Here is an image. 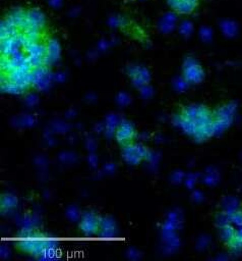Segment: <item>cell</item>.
Listing matches in <instances>:
<instances>
[{
  "label": "cell",
  "mask_w": 242,
  "mask_h": 261,
  "mask_svg": "<svg viewBox=\"0 0 242 261\" xmlns=\"http://www.w3.org/2000/svg\"><path fill=\"white\" fill-rule=\"evenodd\" d=\"M128 72L132 81V84L135 87L142 88L144 86L149 85L151 81V75L146 69L141 67H130L129 68Z\"/></svg>",
  "instance_id": "52a82bcc"
},
{
  "label": "cell",
  "mask_w": 242,
  "mask_h": 261,
  "mask_svg": "<svg viewBox=\"0 0 242 261\" xmlns=\"http://www.w3.org/2000/svg\"><path fill=\"white\" fill-rule=\"evenodd\" d=\"M115 139L121 145H128L132 143L135 138V129L133 124L128 121H121L115 131Z\"/></svg>",
  "instance_id": "8992f818"
},
{
  "label": "cell",
  "mask_w": 242,
  "mask_h": 261,
  "mask_svg": "<svg viewBox=\"0 0 242 261\" xmlns=\"http://www.w3.org/2000/svg\"><path fill=\"white\" fill-rule=\"evenodd\" d=\"M16 246L23 252L39 257L47 249H55L57 244L45 234L36 232L33 228H24L18 234Z\"/></svg>",
  "instance_id": "7a4b0ae2"
},
{
  "label": "cell",
  "mask_w": 242,
  "mask_h": 261,
  "mask_svg": "<svg viewBox=\"0 0 242 261\" xmlns=\"http://www.w3.org/2000/svg\"><path fill=\"white\" fill-rule=\"evenodd\" d=\"M187 1H192V2H194V3H197L198 0H187Z\"/></svg>",
  "instance_id": "8fae6325"
},
{
  "label": "cell",
  "mask_w": 242,
  "mask_h": 261,
  "mask_svg": "<svg viewBox=\"0 0 242 261\" xmlns=\"http://www.w3.org/2000/svg\"><path fill=\"white\" fill-rule=\"evenodd\" d=\"M121 155L124 161L131 165H138L143 160L150 158L151 152L143 144L132 142L122 146Z\"/></svg>",
  "instance_id": "3957f363"
},
{
  "label": "cell",
  "mask_w": 242,
  "mask_h": 261,
  "mask_svg": "<svg viewBox=\"0 0 242 261\" xmlns=\"http://www.w3.org/2000/svg\"><path fill=\"white\" fill-rule=\"evenodd\" d=\"M180 114L194 124V140L205 141L212 137L215 133V118L208 107L193 104V105L185 106Z\"/></svg>",
  "instance_id": "6da1fadb"
},
{
  "label": "cell",
  "mask_w": 242,
  "mask_h": 261,
  "mask_svg": "<svg viewBox=\"0 0 242 261\" xmlns=\"http://www.w3.org/2000/svg\"><path fill=\"white\" fill-rule=\"evenodd\" d=\"M101 217L94 212H85L82 213L81 222H80V229L81 233L87 236L92 237L94 235H98L100 229Z\"/></svg>",
  "instance_id": "5b68a950"
},
{
  "label": "cell",
  "mask_w": 242,
  "mask_h": 261,
  "mask_svg": "<svg viewBox=\"0 0 242 261\" xmlns=\"http://www.w3.org/2000/svg\"><path fill=\"white\" fill-rule=\"evenodd\" d=\"M118 102L121 104V105H128V104L130 102V98L128 94L121 93L118 95Z\"/></svg>",
  "instance_id": "30bf717a"
},
{
  "label": "cell",
  "mask_w": 242,
  "mask_h": 261,
  "mask_svg": "<svg viewBox=\"0 0 242 261\" xmlns=\"http://www.w3.org/2000/svg\"><path fill=\"white\" fill-rule=\"evenodd\" d=\"M116 234V225L112 218L106 216L101 217L99 237L102 239H111Z\"/></svg>",
  "instance_id": "ba28073f"
},
{
  "label": "cell",
  "mask_w": 242,
  "mask_h": 261,
  "mask_svg": "<svg viewBox=\"0 0 242 261\" xmlns=\"http://www.w3.org/2000/svg\"><path fill=\"white\" fill-rule=\"evenodd\" d=\"M0 204H1V211L7 212L15 209L18 204V200L16 195L14 194H3L0 198Z\"/></svg>",
  "instance_id": "9c48e42d"
},
{
  "label": "cell",
  "mask_w": 242,
  "mask_h": 261,
  "mask_svg": "<svg viewBox=\"0 0 242 261\" xmlns=\"http://www.w3.org/2000/svg\"><path fill=\"white\" fill-rule=\"evenodd\" d=\"M205 78V72L198 62L188 57L183 64V79L188 84H199Z\"/></svg>",
  "instance_id": "277c9868"
}]
</instances>
